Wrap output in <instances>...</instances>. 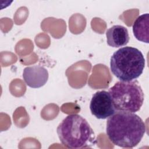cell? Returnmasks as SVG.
Instances as JSON below:
<instances>
[{"mask_svg":"<svg viewBox=\"0 0 149 149\" xmlns=\"http://www.w3.org/2000/svg\"><path fill=\"white\" fill-rule=\"evenodd\" d=\"M146 132V126L137 115L118 111L108 118L106 133L115 146L133 148L137 146Z\"/></svg>","mask_w":149,"mask_h":149,"instance_id":"obj_1","label":"cell"},{"mask_svg":"<svg viewBox=\"0 0 149 149\" xmlns=\"http://www.w3.org/2000/svg\"><path fill=\"white\" fill-rule=\"evenodd\" d=\"M90 109L92 115L100 119H107L116 112L109 92L104 90L97 91L93 95Z\"/></svg>","mask_w":149,"mask_h":149,"instance_id":"obj_5","label":"cell"},{"mask_svg":"<svg viewBox=\"0 0 149 149\" xmlns=\"http://www.w3.org/2000/svg\"><path fill=\"white\" fill-rule=\"evenodd\" d=\"M107 44L109 46L118 48L125 46L129 41L127 29L121 25H114L106 31Z\"/></svg>","mask_w":149,"mask_h":149,"instance_id":"obj_7","label":"cell"},{"mask_svg":"<svg viewBox=\"0 0 149 149\" xmlns=\"http://www.w3.org/2000/svg\"><path fill=\"white\" fill-rule=\"evenodd\" d=\"M108 92L117 111L134 113L143 105L144 93L136 81H118Z\"/></svg>","mask_w":149,"mask_h":149,"instance_id":"obj_4","label":"cell"},{"mask_svg":"<svg viewBox=\"0 0 149 149\" xmlns=\"http://www.w3.org/2000/svg\"><path fill=\"white\" fill-rule=\"evenodd\" d=\"M56 132L62 144L68 148H90L97 143L93 129L77 114L68 115L57 127Z\"/></svg>","mask_w":149,"mask_h":149,"instance_id":"obj_2","label":"cell"},{"mask_svg":"<svg viewBox=\"0 0 149 149\" xmlns=\"http://www.w3.org/2000/svg\"><path fill=\"white\" fill-rule=\"evenodd\" d=\"M149 15L143 14L139 16L133 24V32L136 38L143 42L148 43Z\"/></svg>","mask_w":149,"mask_h":149,"instance_id":"obj_8","label":"cell"},{"mask_svg":"<svg viewBox=\"0 0 149 149\" xmlns=\"http://www.w3.org/2000/svg\"><path fill=\"white\" fill-rule=\"evenodd\" d=\"M48 72L42 66L33 65L25 68L23 72V78L27 86L37 88L44 86L48 79Z\"/></svg>","mask_w":149,"mask_h":149,"instance_id":"obj_6","label":"cell"},{"mask_svg":"<svg viewBox=\"0 0 149 149\" xmlns=\"http://www.w3.org/2000/svg\"><path fill=\"white\" fill-rule=\"evenodd\" d=\"M145 59L141 52L132 47H124L115 51L111 58L112 74L122 81H130L143 73Z\"/></svg>","mask_w":149,"mask_h":149,"instance_id":"obj_3","label":"cell"}]
</instances>
